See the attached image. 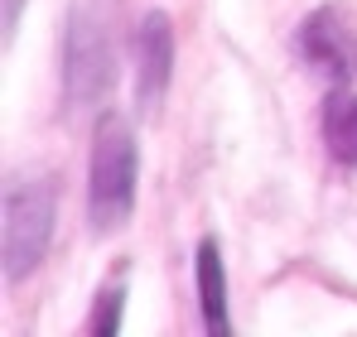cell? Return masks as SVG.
Segmentation results:
<instances>
[{
    "label": "cell",
    "mask_w": 357,
    "mask_h": 337,
    "mask_svg": "<svg viewBox=\"0 0 357 337\" xmlns=\"http://www.w3.org/2000/svg\"><path fill=\"white\" fill-rule=\"evenodd\" d=\"M135 183H140V150L135 130L116 111L97 116L92 130V168H87V217L97 231H121L135 212Z\"/></svg>",
    "instance_id": "6da1fadb"
},
{
    "label": "cell",
    "mask_w": 357,
    "mask_h": 337,
    "mask_svg": "<svg viewBox=\"0 0 357 337\" xmlns=\"http://www.w3.org/2000/svg\"><path fill=\"white\" fill-rule=\"evenodd\" d=\"M54 188L39 178H15L5 188V226H0V270L5 280L20 284L24 275L39 270L54 241Z\"/></svg>",
    "instance_id": "7a4b0ae2"
},
{
    "label": "cell",
    "mask_w": 357,
    "mask_h": 337,
    "mask_svg": "<svg viewBox=\"0 0 357 337\" xmlns=\"http://www.w3.org/2000/svg\"><path fill=\"white\" fill-rule=\"evenodd\" d=\"M116 82V54L107 39V19L97 5H73L68 15V39H63V92L73 107H97L107 102Z\"/></svg>",
    "instance_id": "3957f363"
},
{
    "label": "cell",
    "mask_w": 357,
    "mask_h": 337,
    "mask_svg": "<svg viewBox=\"0 0 357 337\" xmlns=\"http://www.w3.org/2000/svg\"><path fill=\"white\" fill-rule=\"evenodd\" d=\"M174 77V24L165 10H150L135 29V102L140 111L155 116Z\"/></svg>",
    "instance_id": "277c9868"
},
{
    "label": "cell",
    "mask_w": 357,
    "mask_h": 337,
    "mask_svg": "<svg viewBox=\"0 0 357 337\" xmlns=\"http://www.w3.org/2000/svg\"><path fill=\"white\" fill-rule=\"evenodd\" d=\"M299 58L319 72H328L333 82H353L357 77V34L343 29V19L333 10H314L299 24Z\"/></svg>",
    "instance_id": "5b68a950"
},
{
    "label": "cell",
    "mask_w": 357,
    "mask_h": 337,
    "mask_svg": "<svg viewBox=\"0 0 357 337\" xmlns=\"http://www.w3.org/2000/svg\"><path fill=\"white\" fill-rule=\"evenodd\" d=\"M193 275H198V304H203V323L208 333H227L232 318H227V270H222V251L213 236L198 241V260H193Z\"/></svg>",
    "instance_id": "8992f818"
},
{
    "label": "cell",
    "mask_w": 357,
    "mask_h": 337,
    "mask_svg": "<svg viewBox=\"0 0 357 337\" xmlns=\"http://www.w3.org/2000/svg\"><path fill=\"white\" fill-rule=\"evenodd\" d=\"M324 145L338 164L357 168V92L353 87H338L324 102Z\"/></svg>",
    "instance_id": "52a82bcc"
},
{
    "label": "cell",
    "mask_w": 357,
    "mask_h": 337,
    "mask_svg": "<svg viewBox=\"0 0 357 337\" xmlns=\"http://www.w3.org/2000/svg\"><path fill=\"white\" fill-rule=\"evenodd\" d=\"M121 313H126V284H107V289L97 294V308H92V318H87V333L112 337L121 328Z\"/></svg>",
    "instance_id": "ba28073f"
},
{
    "label": "cell",
    "mask_w": 357,
    "mask_h": 337,
    "mask_svg": "<svg viewBox=\"0 0 357 337\" xmlns=\"http://www.w3.org/2000/svg\"><path fill=\"white\" fill-rule=\"evenodd\" d=\"M20 15H24V0H5V34H15Z\"/></svg>",
    "instance_id": "9c48e42d"
}]
</instances>
